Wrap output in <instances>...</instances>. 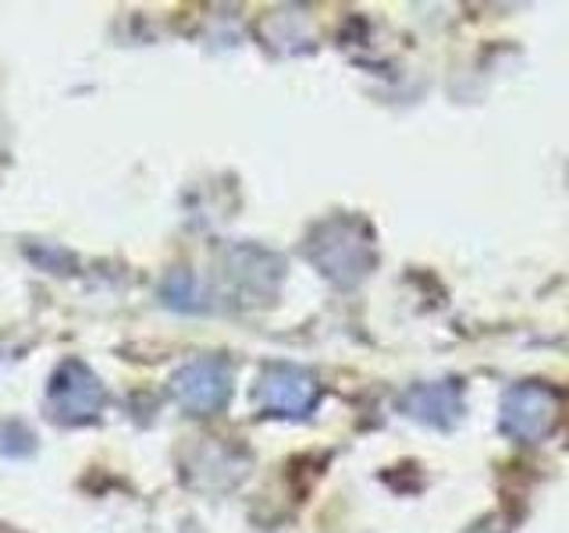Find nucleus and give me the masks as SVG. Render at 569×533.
Wrapping results in <instances>:
<instances>
[{
	"instance_id": "nucleus-1",
	"label": "nucleus",
	"mask_w": 569,
	"mask_h": 533,
	"mask_svg": "<svg viewBox=\"0 0 569 533\" xmlns=\"http://www.w3.org/2000/svg\"><path fill=\"white\" fill-rule=\"evenodd\" d=\"M559 420V395L548 384H516L502 399V431L516 441H541Z\"/></svg>"
},
{
	"instance_id": "nucleus-2",
	"label": "nucleus",
	"mask_w": 569,
	"mask_h": 533,
	"mask_svg": "<svg viewBox=\"0 0 569 533\" xmlns=\"http://www.w3.org/2000/svg\"><path fill=\"white\" fill-rule=\"evenodd\" d=\"M313 260L325 266V274L335 281H360L367 274V266L373 260L370 239L363 235V228L356 221H338L325 228V239L317 242Z\"/></svg>"
},
{
	"instance_id": "nucleus-3",
	"label": "nucleus",
	"mask_w": 569,
	"mask_h": 533,
	"mask_svg": "<svg viewBox=\"0 0 569 533\" xmlns=\"http://www.w3.org/2000/svg\"><path fill=\"white\" fill-rule=\"evenodd\" d=\"M257 402L281 416H302L317 402V381L296 366H271L257 384Z\"/></svg>"
},
{
	"instance_id": "nucleus-4",
	"label": "nucleus",
	"mask_w": 569,
	"mask_h": 533,
	"mask_svg": "<svg viewBox=\"0 0 569 533\" xmlns=\"http://www.w3.org/2000/svg\"><path fill=\"white\" fill-rule=\"evenodd\" d=\"M231 373L221 360H196L174 378V395L192 413H213L228 402Z\"/></svg>"
},
{
	"instance_id": "nucleus-5",
	"label": "nucleus",
	"mask_w": 569,
	"mask_h": 533,
	"mask_svg": "<svg viewBox=\"0 0 569 533\" xmlns=\"http://www.w3.org/2000/svg\"><path fill=\"white\" fill-rule=\"evenodd\" d=\"M406 416H413L427 426H438V431H449L462 416V391L452 381H438V384H413L402 395Z\"/></svg>"
},
{
	"instance_id": "nucleus-6",
	"label": "nucleus",
	"mask_w": 569,
	"mask_h": 533,
	"mask_svg": "<svg viewBox=\"0 0 569 533\" xmlns=\"http://www.w3.org/2000/svg\"><path fill=\"white\" fill-rule=\"evenodd\" d=\"M58 395H64V402H61L64 413L61 416H89V413H97V405H100V388H97V381L89 378L86 370H82L79 384H71L68 373H61Z\"/></svg>"
}]
</instances>
